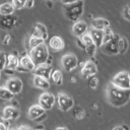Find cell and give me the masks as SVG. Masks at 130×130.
I'll return each mask as SVG.
<instances>
[{"instance_id": "obj_2", "label": "cell", "mask_w": 130, "mask_h": 130, "mask_svg": "<svg viewBox=\"0 0 130 130\" xmlns=\"http://www.w3.org/2000/svg\"><path fill=\"white\" fill-rule=\"evenodd\" d=\"M83 7H84L83 0H77L73 3L66 4L64 8V15L70 21L75 22L83 14V11H84Z\"/></svg>"}, {"instance_id": "obj_15", "label": "cell", "mask_w": 130, "mask_h": 130, "mask_svg": "<svg viewBox=\"0 0 130 130\" xmlns=\"http://www.w3.org/2000/svg\"><path fill=\"white\" fill-rule=\"evenodd\" d=\"M20 115V112L18 109L12 106H7L3 109V118L5 120H16Z\"/></svg>"}, {"instance_id": "obj_26", "label": "cell", "mask_w": 130, "mask_h": 130, "mask_svg": "<svg viewBox=\"0 0 130 130\" xmlns=\"http://www.w3.org/2000/svg\"><path fill=\"white\" fill-rule=\"evenodd\" d=\"M14 94H12L5 86H0V99L3 101H11Z\"/></svg>"}, {"instance_id": "obj_27", "label": "cell", "mask_w": 130, "mask_h": 130, "mask_svg": "<svg viewBox=\"0 0 130 130\" xmlns=\"http://www.w3.org/2000/svg\"><path fill=\"white\" fill-rule=\"evenodd\" d=\"M45 41L41 38H37V37H34V36H30L29 39H28V46H29V49H34L42 44H44Z\"/></svg>"}, {"instance_id": "obj_4", "label": "cell", "mask_w": 130, "mask_h": 130, "mask_svg": "<svg viewBox=\"0 0 130 130\" xmlns=\"http://www.w3.org/2000/svg\"><path fill=\"white\" fill-rule=\"evenodd\" d=\"M111 83L123 89H130V73L127 71H120L114 75Z\"/></svg>"}, {"instance_id": "obj_9", "label": "cell", "mask_w": 130, "mask_h": 130, "mask_svg": "<svg viewBox=\"0 0 130 130\" xmlns=\"http://www.w3.org/2000/svg\"><path fill=\"white\" fill-rule=\"evenodd\" d=\"M5 87L12 93V94H18L20 93L22 89V81L17 77H11L6 81Z\"/></svg>"}, {"instance_id": "obj_32", "label": "cell", "mask_w": 130, "mask_h": 130, "mask_svg": "<svg viewBox=\"0 0 130 130\" xmlns=\"http://www.w3.org/2000/svg\"><path fill=\"white\" fill-rule=\"evenodd\" d=\"M96 49H98V47H96L94 44H91V45H89V46H86V47L84 48V51L86 52V54H87L89 57H93L94 54H95V52H96Z\"/></svg>"}, {"instance_id": "obj_8", "label": "cell", "mask_w": 130, "mask_h": 130, "mask_svg": "<svg viewBox=\"0 0 130 130\" xmlns=\"http://www.w3.org/2000/svg\"><path fill=\"white\" fill-rule=\"evenodd\" d=\"M55 102H56V98L53 93L51 92H48V91H45L43 92L40 96H39V105L45 110V111H48V110H51L53 108V106L55 105Z\"/></svg>"}, {"instance_id": "obj_19", "label": "cell", "mask_w": 130, "mask_h": 130, "mask_svg": "<svg viewBox=\"0 0 130 130\" xmlns=\"http://www.w3.org/2000/svg\"><path fill=\"white\" fill-rule=\"evenodd\" d=\"M46 111L38 104V105H32L29 107L28 111H27V117L30 120H36L37 118H39L40 116H42L43 114H45Z\"/></svg>"}, {"instance_id": "obj_3", "label": "cell", "mask_w": 130, "mask_h": 130, "mask_svg": "<svg viewBox=\"0 0 130 130\" xmlns=\"http://www.w3.org/2000/svg\"><path fill=\"white\" fill-rule=\"evenodd\" d=\"M49 55H50L49 50L45 43L34 48V49H30V51H29V57L36 66L46 63Z\"/></svg>"}, {"instance_id": "obj_14", "label": "cell", "mask_w": 130, "mask_h": 130, "mask_svg": "<svg viewBox=\"0 0 130 130\" xmlns=\"http://www.w3.org/2000/svg\"><path fill=\"white\" fill-rule=\"evenodd\" d=\"M52 70L53 69H52L51 65H48V64L44 63V64L36 66V68L34 69V72H35V75H39V76H42V77H45V78L49 79L50 76H51Z\"/></svg>"}, {"instance_id": "obj_48", "label": "cell", "mask_w": 130, "mask_h": 130, "mask_svg": "<svg viewBox=\"0 0 130 130\" xmlns=\"http://www.w3.org/2000/svg\"><path fill=\"white\" fill-rule=\"evenodd\" d=\"M10 130H18L17 128H13V129H10Z\"/></svg>"}, {"instance_id": "obj_7", "label": "cell", "mask_w": 130, "mask_h": 130, "mask_svg": "<svg viewBox=\"0 0 130 130\" xmlns=\"http://www.w3.org/2000/svg\"><path fill=\"white\" fill-rule=\"evenodd\" d=\"M120 36L117 35V34H114V38L106 43V44H103L100 48L102 49V52L105 53V54H108V55H117L119 54V51H118V40H119Z\"/></svg>"}, {"instance_id": "obj_42", "label": "cell", "mask_w": 130, "mask_h": 130, "mask_svg": "<svg viewBox=\"0 0 130 130\" xmlns=\"http://www.w3.org/2000/svg\"><path fill=\"white\" fill-rule=\"evenodd\" d=\"M0 130H9V129H8L7 125H5L4 123L0 122Z\"/></svg>"}, {"instance_id": "obj_18", "label": "cell", "mask_w": 130, "mask_h": 130, "mask_svg": "<svg viewBox=\"0 0 130 130\" xmlns=\"http://www.w3.org/2000/svg\"><path fill=\"white\" fill-rule=\"evenodd\" d=\"M32 83L34 85L37 87V88H40V89H49L50 88V81L49 79L45 78V77H42V76H39V75H34L32 77Z\"/></svg>"}, {"instance_id": "obj_25", "label": "cell", "mask_w": 130, "mask_h": 130, "mask_svg": "<svg viewBox=\"0 0 130 130\" xmlns=\"http://www.w3.org/2000/svg\"><path fill=\"white\" fill-rule=\"evenodd\" d=\"M50 78H51V79L54 81V83L57 84V85H61V84L63 83V74H62V72H61L60 70H58V69L52 70Z\"/></svg>"}, {"instance_id": "obj_30", "label": "cell", "mask_w": 130, "mask_h": 130, "mask_svg": "<svg viewBox=\"0 0 130 130\" xmlns=\"http://www.w3.org/2000/svg\"><path fill=\"white\" fill-rule=\"evenodd\" d=\"M79 39H80L81 43L84 45V47H86V46H89V45L93 44L92 39H91V37H90V35H89L88 32H85V34H84V35H82Z\"/></svg>"}, {"instance_id": "obj_12", "label": "cell", "mask_w": 130, "mask_h": 130, "mask_svg": "<svg viewBox=\"0 0 130 130\" xmlns=\"http://www.w3.org/2000/svg\"><path fill=\"white\" fill-rule=\"evenodd\" d=\"M87 29H88L87 23L83 20H80V19L75 21L72 25V34L77 38H80L82 35L87 32Z\"/></svg>"}, {"instance_id": "obj_50", "label": "cell", "mask_w": 130, "mask_h": 130, "mask_svg": "<svg viewBox=\"0 0 130 130\" xmlns=\"http://www.w3.org/2000/svg\"><path fill=\"white\" fill-rule=\"evenodd\" d=\"M49 1H52V2H54V1H56V0H49Z\"/></svg>"}, {"instance_id": "obj_13", "label": "cell", "mask_w": 130, "mask_h": 130, "mask_svg": "<svg viewBox=\"0 0 130 130\" xmlns=\"http://www.w3.org/2000/svg\"><path fill=\"white\" fill-rule=\"evenodd\" d=\"M30 36H34V37H37V38H41L44 41H46L48 39V30H47V27L43 23L37 22L32 26L31 35Z\"/></svg>"}, {"instance_id": "obj_31", "label": "cell", "mask_w": 130, "mask_h": 130, "mask_svg": "<svg viewBox=\"0 0 130 130\" xmlns=\"http://www.w3.org/2000/svg\"><path fill=\"white\" fill-rule=\"evenodd\" d=\"M87 85L91 88V89H95L99 85V79L95 77V75L90 76L87 78Z\"/></svg>"}, {"instance_id": "obj_35", "label": "cell", "mask_w": 130, "mask_h": 130, "mask_svg": "<svg viewBox=\"0 0 130 130\" xmlns=\"http://www.w3.org/2000/svg\"><path fill=\"white\" fill-rule=\"evenodd\" d=\"M122 14H123V17H124L126 20H129V21H130V3L127 4V5L124 7Z\"/></svg>"}, {"instance_id": "obj_46", "label": "cell", "mask_w": 130, "mask_h": 130, "mask_svg": "<svg viewBox=\"0 0 130 130\" xmlns=\"http://www.w3.org/2000/svg\"><path fill=\"white\" fill-rule=\"evenodd\" d=\"M84 64H85V61H83V62H80V63L78 64V65H79V67H80V69H81V68L84 66Z\"/></svg>"}, {"instance_id": "obj_22", "label": "cell", "mask_w": 130, "mask_h": 130, "mask_svg": "<svg viewBox=\"0 0 130 130\" xmlns=\"http://www.w3.org/2000/svg\"><path fill=\"white\" fill-rule=\"evenodd\" d=\"M18 65H19V59L17 58V56H15L13 54H10V55L7 56L5 68L13 71V70H16V68L18 67Z\"/></svg>"}, {"instance_id": "obj_49", "label": "cell", "mask_w": 130, "mask_h": 130, "mask_svg": "<svg viewBox=\"0 0 130 130\" xmlns=\"http://www.w3.org/2000/svg\"><path fill=\"white\" fill-rule=\"evenodd\" d=\"M34 130H44V129H34Z\"/></svg>"}, {"instance_id": "obj_39", "label": "cell", "mask_w": 130, "mask_h": 130, "mask_svg": "<svg viewBox=\"0 0 130 130\" xmlns=\"http://www.w3.org/2000/svg\"><path fill=\"white\" fill-rule=\"evenodd\" d=\"M76 43H77V45H78V47H79V48H81V49H83V50H84V48H85V47H84V45L81 43V41H80V39H79V38H77Z\"/></svg>"}, {"instance_id": "obj_20", "label": "cell", "mask_w": 130, "mask_h": 130, "mask_svg": "<svg viewBox=\"0 0 130 130\" xmlns=\"http://www.w3.org/2000/svg\"><path fill=\"white\" fill-rule=\"evenodd\" d=\"M19 66L22 67L25 71H34L36 68V65L30 59L29 55H24L19 59Z\"/></svg>"}, {"instance_id": "obj_38", "label": "cell", "mask_w": 130, "mask_h": 130, "mask_svg": "<svg viewBox=\"0 0 130 130\" xmlns=\"http://www.w3.org/2000/svg\"><path fill=\"white\" fill-rule=\"evenodd\" d=\"M46 117H47V115H46V113H45V114H43L42 116H40L39 118H37L35 121H37V122H42V121H43V120H44Z\"/></svg>"}, {"instance_id": "obj_43", "label": "cell", "mask_w": 130, "mask_h": 130, "mask_svg": "<svg viewBox=\"0 0 130 130\" xmlns=\"http://www.w3.org/2000/svg\"><path fill=\"white\" fill-rule=\"evenodd\" d=\"M55 130H68V128H67V127H63V126H59V127H57Z\"/></svg>"}, {"instance_id": "obj_52", "label": "cell", "mask_w": 130, "mask_h": 130, "mask_svg": "<svg viewBox=\"0 0 130 130\" xmlns=\"http://www.w3.org/2000/svg\"><path fill=\"white\" fill-rule=\"evenodd\" d=\"M59 1H60V0H59Z\"/></svg>"}, {"instance_id": "obj_5", "label": "cell", "mask_w": 130, "mask_h": 130, "mask_svg": "<svg viewBox=\"0 0 130 130\" xmlns=\"http://www.w3.org/2000/svg\"><path fill=\"white\" fill-rule=\"evenodd\" d=\"M61 65H62V68H63L65 71L70 72V71L74 70V69L78 66L77 57H76L74 54H71V53L65 54V55H63L62 58H61Z\"/></svg>"}, {"instance_id": "obj_1", "label": "cell", "mask_w": 130, "mask_h": 130, "mask_svg": "<svg viewBox=\"0 0 130 130\" xmlns=\"http://www.w3.org/2000/svg\"><path fill=\"white\" fill-rule=\"evenodd\" d=\"M107 100L114 107H123L130 101V89H123L111 82L107 86Z\"/></svg>"}, {"instance_id": "obj_6", "label": "cell", "mask_w": 130, "mask_h": 130, "mask_svg": "<svg viewBox=\"0 0 130 130\" xmlns=\"http://www.w3.org/2000/svg\"><path fill=\"white\" fill-rule=\"evenodd\" d=\"M57 103H58V106H59L60 110H62L63 112H68L74 107L73 99L65 92H59L58 93Z\"/></svg>"}, {"instance_id": "obj_11", "label": "cell", "mask_w": 130, "mask_h": 130, "mask_svg": "<svg viewBox=\"0 0 130 130\" xmlns=\"http://www.w3.org/2000/svg\"><path fill=\"white\" fill-rule=\"evenodd\" d=\"M15 22H16V18L15 16H13V14L11 15L0 14V28L1 29H4V30L11 29L12 27H14Z\"/></svg>"}, {"instance_id": "obj_16", "label": "cell", "mask_w": 130, "mask_h": 130, "mask_svg": "<svg viewBox=\"0 0 130 130\" xmlns=\"http://www.w3.org/2000/svg\"><path fill=\"white\" fill-rule=\"evenodd\" d=\"M87 32L90 35L93 44H94L98 48H100V47L103 45V35H104V34H103V30H101V29H95V28H93V27L90 26V28L87 29Z\"/></svg>"}, {"instance_id": "obj_36", "label": "cell", "mask_w": 130, "mask_h": 130, "mask_svg": "<svg viewBox=\"0 0 130 130\" xmlns=\"http://www.w3.org/2000/svg\"><path fill=\"white\" fill-rule=\"evenodd\" d=\"M34 5H35V0H26L25 5H24V8H28V9H30V8L34 7Z\"/></svg>"}, {"instance_id": "obj_45", "label": "cell", "mask_w": 130, "mask_h": 130, "mask_svg": "<svg viewBox=\"0 0 130 130\" xmlns=\"http://www.w3.org/2000/svg\"><path fill=\"white\" fill-rule=\"evenodd\" d=\"M121 126L123 127V129H124V130H130L129 126H128V125H126V124H123V125H121Z\"/></svg>"}, {"instance_id": "obj_29", "label": "cell", "mask_w": 130, "mask_h": 130, "mask_svg": "<svg viewBox=\"0 0 130 130\" xmlns=\"http://www.w3.org/2000/svg\"><path fill=\"white\" fill-rule=\"evenodd\" d=\"M84 116H85V111H84L83 108H81V107L74 108V110H73V117L75 119L81 120V119L84 118Z\"/></svg>"}, {"instance_id": "obj_44", "label": "cell", "mask_w": 130, "mask_h": 130, "mask_svg": "<svg viewBox=\"0 0 130 130\" xmlns=\"http://www.w3.org/2000/svg\"><path fill=\"white\" fill-rule=\"evenodd\" d=\"M112 130H124V129H123V127H122V126H115Z\"/></svg>"}, {"instance_id": "obj_47", "label": "cell", "mask_w": 130, "mask_h": 130, "mask_svg": "<svg viewBox=\"0 0 130 130\" xmlns=\"http://www.w3.org/2000/svg\"><path fill=\"white\" fill-rule=\"evenodd\" d=\"M70 79H71V82H76V78L75 77H71Z\"/></svg>"}, {"instance_id": "obj_17", "label": "cell", "mask_w": 130, "mask_h": 130, "mask_svg": "<svg viewBox=\"0 0 130 130\" xmlns=\"http://www.w3.org/2000/svg\"><path fill=\"white\" fill-rule=\"evenodd\" d=\"M49 47L55 51V52H58V51H61L64 49L65 47V44H64V41L61 37L59 36H54L52 37L50 40H49Z\"/></svg>"}, {"instance_id": "obj_28", "label": "cell", "mask_w": 130, "mask_h": 130, "mask_svg": "<svg viewBox=\"0 0 130 130\" xmlns=\"http://www.w3.org/2000/svg\"><path fill=\"white\" fill-rule=\"evenodd\" d=\"M103 34H104L103 35V44H106V43L110 42L114 38V32H113V30L111 29L110 26L107 27V28H105L103 30Z\"/></svg>"}, {"instance_id": "obj_10", "label": "cell", "mask_w": 130, "mask_h": 130, "mask_svg": "<svg viewBox=\"0 0 130 130\" xmlns=\"http://www.w3.org/2000/svg\"><path fill=\"white\" fill-rule=\"evenodd\" d=\"M80 73L83 78L87 79L88 77L93 76L98 73V66L91 60H87V61H85L84 66L80 69Z\"/></svg>"}, {"instance_id": "obj_24", "label": "cell", "mask_w": 130, "mask_h": 130, "mask_svg": "<svg viewBox=\"0 0 130 130\" xmlns=\"http://www.w3.org/2000/svg\"><path fill=\"white\" fill-rule=\"evenodd\" d=\"M129 48V42L125 37H120L118 40V51L119 54H124Z\"/></svg>"}, {"instance_id": "obj_34", "label": "cell", "mask_w": 130, "mask_h": 130, "mask_svg": "<svg viewBox=\"0 0 130 130\" xmlns=\"http://www.w3.org/2000/svg\"><path fill=\"white\" fill-rule=\"evenodd\" d=\"M6 58L7 55L5 52L0 51V71L5 69V65H6Z\"/></svg>"}, {"instance_id": "obj_51", "label": "cell", "mask_w": 130, "mask_h": 130, "mask_svg": "<svg viewBox=\"0 0 130 130\" xmlns=\"http://www.w3.org/2000/svg\"><path fill=\"white\" fill-rule=\"evenodd\" d=\"M0 77H1V71H0Z\"/></svg>"}, {"instance_id": "obj_40", "label": "cell", "mask_w": 130, "mask_h": 130, "mask_svg": "<svg viewBox=\"0 0 130 130\" xmlns=\"http://www.w3.org/2000/svg\"><path fill=\"white\" fill-rule=\"evenodd\" d=\"M64 5H66V4H70V3H73V2H75V1H77V0H60Z\"/></svg>"}, {"instance_id": "obj_33", "label": "cell", "mask_w": 130, "mask_h": 130, "mask_svg": "<svg viewBox=\"0 0 130 130\" xmlns=\"http://www.w3.org/2000/svg\"><path fill=\"white\" fill-rule=\"evenodd\" d=\"M25 2H26V0H12L11 4L13 5L14 9H22V8H24Z\"/></svg>"}, {"instance_id": "obj_23", "label": "cell", "mask_w": 130, "mask_h": 130, "mask_svg": "<svg viewBox=\"0 0 130 130\" xmlns=\"http://www.w3.org/2000/svg\"><path fill=\"white\" fill-rule=\"evenodd\" d=\"M14 7L10 2H5L0 4V14L1 15H11L14 12Z\"/></svg>"}, {"instance_id": "obj_21", "label": "cell", "mask_w": 130, "mask_h": 130, "mask_svg": "<svg viewBox=\"0 0 130 130\" xmlns=\"http://www.w3.org/2000/svg\"><path fill=\"white\" fill-rule=\"evenodd\" d=\"M91 27L95 28V29H101V30H104L105 28L109 27L110 26V21L106 18H103V17H98V18H94L91 20V24H90Z\"/></svg>"}, {"instance_id": "obj_41", "label": "cell", "mask_w": 130, "mask_h": 130, "mask_svg": "<svg viewBox=\"0 0 130 130\" xmlns=\"http://www.w3.org/2000/svg\"><path fill=\"white\" fill-rule=\"evenodd\" d=\"M17 129H18V130H32L30 127H28V126H25V125H22V126L18 127Z\"/></svg>"}, {"instance_id": "obj_37", "label": "cell", "mask_w": 130, "mask_h": 130, "mask_svg": "<svg viewBox=\"0 0 130 130\" xmlns=\"http://www.w3.org/2000/svg\"><path fill=\"white\" fill-rule=\"evenodd\" d=\"M9 41H10V36L7 34L5 35L3 38H2V44L3 45H8L9 44Z\"/></svg>"}]
</instances>
